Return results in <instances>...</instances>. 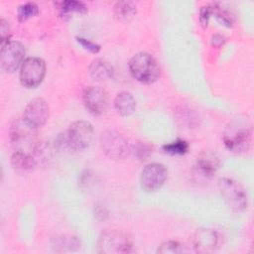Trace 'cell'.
Returning <instances> with one entry per match:
<instances>
[{
	"label": "cell",
	"mask_w": 254,
	"mask_h": 254,
	"mask_svg": "<svg viewBox=\"0 0 254 254\" xmlns=\"http://www.w3.org/2000/svg\"><path fill=\"white\" fill-rule=\"evenodd\" d=\"M212 15V7L211 5H205L203 7H201L200 11H199V22L202 26H207L208 20L210 18V16Z\"/></svg>",
	"instance_id": "f1b7e54d"
},
{
	"label": "cell",
	"mask_w": 254,
	"mask_h": 254,
	"mask_svg": "<svg viewBox=\"0 0 254 254\" xmlns=\"http://www.w3.org/2000/svg\"><path fill=\"white\" fill-rule=\"evenodd\" d=\"M100 146L103 153L114 160L125 158L131 151L127 139L115 130H106L101 134Z\"/></svg>",
	"instance_id": "52a82bcc"
},
{
	"label": "cell",
	"mask_w": 254,
	"mask_h": 254,
	"mask_svg": "<svg viewBox=\"0 0 254 254\" xmlns=\"http://www.w3.org/2000/svg\"><path fill=\"white\" fill-rule=\"evenodd\" d=\"M136 4L129 0L117 1L114 5V14L116 18L123 22L130 21L136 14Z\"/></svg>",
	"instance_id": "d6986e66"
},
{
	"label": "cell",
	"mask_w": 254,
	"mask_h": 254,
	"mask_svg": "<svg viewBox=\"0 0 254 254\" xmlns=\"http://www.w3.org/2000/svg\"><path fill=\"white\" fill-rule=\"evenodd\" d=\"M39 13V7L36 3L26 2L21 4L17 10V17L20 22H24Z\"/></svg>",
	"instance_id": "44dd1931"
},
{
	"label": "cell",
	"mask_w": 254,
	"mask_h": 254,
	"mask_svg": "<svg viewBox=\"0 0 254 254\" xmlns=\"http://www.w3.org/2000/svg\"><path fill=\"white\" fill-rule=\"evenodd\" d=\"M218 189L223 199L233 211L241 212L247 208V192L240 183L233 179L221 178L218 181Z\"/></svg>",
	"instance_id": "277c9868"
},
{
	"label": "cell",
	"mask_w": 254,
	"mask_h": 254,
	"mask_svg": "<svg viewBox=\"0 0 254 254\" xmlns=\"http://www.w3.org/2000/svg\"><path fill=\"white\" fill-rule=\"evenodd\" d=\"M224 42H225V38L222 35L215 34L211 37V45L216 48L221 47L224 44Z\"/></svg>",
	"instance_id": "f546056e"
},
{
	"label": "cell",
	"mask_w": 254,
	"mask_h": 254,
	"mask_svg": "<svg viewBox=\"0 0 254 254\" xmlns=\"http://www.w3.org/2000/svg\"><path fill=\"white\" fill-rule=\"evenodd\" d=\"M11 37V29L9 23L5 19L0 20V41L1 45L6 44L10 41Z\"/></svg>",
	"instance_id": "4316f807"
},
{
	"label": "cell",
	"mask_w": 254,
	"mask_h": 254,
	"mask_svg": "<svg viewBox=\"0 0 254 254\" xmlns=\"http://www.w3.org/2000/svg\"><path fill=\"white\" fill-rule=\"evenodd\" d=\"M114 69L109 62L104 59H95L89 65V73L92 78L98 81L110 79L113 75Z\"/></svg>",
	"instance_id": "2e32d148"
},
{
	"label": "cell",
	"mask_w": 254,
	"mask_h": 254,
	"mask_svg": "<svg viewBox=\"0 0 254 254\" xmlns=\"http://www.w3.org/2000/svg\"><path fill=\"white\" fill-rule=\"evenodd\" d=\"M92 125L83 120L72 122L66 132L60 134L55 140L58 151L77 152L88 148L93 140Z\"/></svg>",
	"instance_id": "6da1fadb"
},
{
	"label": "cell",
	"mask_w": 254,
	"mask_h": 254,
	"mask_svg": "<svg viewBox=\"0 0 254 254\" xmlns=\"http://www.w3.org/2000/svg\"><path fill=\"white\" fill-rule=\"evenodd\" d=\"M193 248L195 252L208 254L215 251L218 245L217 233L209 228L197 229L192 238Z\"/></svg>",
	"instance_id": "5bb4252c"
},
{
	"label": "cell",
	"mask_w": 254,
	"mask_h": 254,
	"mask_svg": "<svg viewBox=\"0 0 254 254\" xmlns=\"http://www.w3.org/2000/svg\"><path fill=\"white\" fill-rule=\"evenodd\" d=\"M129 69L135 79L145 84H151L157 81L161 72L156 59L145 52L137 53L131 58Z\"/></svg>",
	"instance_id": "3957f363"
},
{
	"label": "cell",
	"mask_w": 254,
	"mask_h": 254,
	"mask_svg": "<svg viewBox=\"0 0 254 254\" xmlns=\"http://www.w3.org/2000/svg\"><path fill=\"white\" fill-rule=\"evenodd\" d=\"M11 165L19 175H27L35 170L37 161L33 154L15 151L11 157Z\"/></svg>",
	"instance_id": "9a60e30c"
},
{
	"label": "cell",
	"mask_w": 254,
	"mask_h": 254,
	"mask_svg": "<svg viewBox=\"0 0 254 254\" xmlns=\"http://www.w3.org/2000/svg\"><path fill=\"white\" fill-rule=\"evenodd\" d=\"M93 214L96 220L98 221H105L108 218V209L107 207L101 203V202H97L94 204L93 206Z\"/></svg>",
	"instance_id": "484cf974"
},
{
	"label": "cell",
	"mask_w": 254,
	"mask_h": 254,
	"mask_svg": "<svg viewBox=\"0 0 254 254\" xmlns=\"http://www.w3.org/2000/svg\"><path fill=\"white\" fill-rule=\"evenodd\" d=\"M46 74L45 62L37 57L27 58L21 65L20 81L27 88L37 87Z\"/></svg>",
	"instance_id": "ba28073f"
},
{
	"label": "cell",
	"mask_w": 254,
	"mask_h": 254,
	"mask_svg": "<svg viewBox=\"0 0 254 254\" xmlns=\"http://www.w3.org/2000/svg\"><path fill=\"white\" fill-rule=\"evenodd\" d=\"M163 150L170 155H184L189 150V144L183 139H177L174 142L164 145Z\"/></svg>",
	"instance_id": "7402d4cb"
},
{
	"label": "cell",
	"mask_w": 254,
	"mask_h": 254,
	"mask_svg": "<svg viewBox=\"0 0 254 254\" xmlns=\"http://www.w3.org/2000/svg\"><path fill=\"white\" fill-rule=\"evenodd\" d=\"M157 252L162 254H176L183 252V247L178 241H166L159 246Z\"/></svg>",
	"instance_id": "d4e9b609"
},
{
	"label": "cell",
	"mask_w": 254,
	"mask_h": 254,
	"mask_svg": "<svg viewBox=\"0 0 254 254\" xmlns=\"http://www.w3.org/2000/svg\"><path fill=\"white\" fill-rule=\"evenodd\" d=\"M220 166V159L215 152L205 150L201 152L195 163V175L200 180H209L213 177Z\"/></svg>",
	"instance_id": "4fadbf2b"
},
{
	"label": "cell",
	"mask_w": 254,
	"mask_h": 254,
	"mask_svg": "<svg viewBox=\"0 0 254 254\" xmlns=\"http://www.w3.org/2000/svg\"><path fill=\"white\" fill-rule=\"evenodd\" d=\"M82 99L85 107L94 115L102 114L108 107V94L99 86H89L85 88Z\"/></svg>",
	"instance_id": "8fae6325"
},
{
	"label": "cell",
	"mask_w": 254,
	"mask_h": 254,
	"mask_svg": "<svg viewBox=\"0 0 254 254\" xmlns=\"http://www.w3.org/2000/svg\"><path fill=\"white\" fill-rule=\"evenodd\" d=\"M25 49L18 41H9L1 45L0 64L3 70L7 72L15 71L24 63Z\"/></svg>",
	"instance_id": "9c48e42d"
},
{
	"label": "cell",
	"mask_w": 254,
	"mask_h": 254,
	"mask_svg": "<svg viewBox=\"0 0 254 254\" xmlns=\"http://www.w3.org/2000/svg\"><path fill=\"white\" fill-rule=\"evenodd\" d=\"M133 154L134 156L140 160L145 161L147 160L152 154V147L147 142H137L133 147Z\"/></svg>",
	"instance_id": "cb8c5ba5"
},
{
	"label": "cell",
	"mask_w": 254,
	"mask_h": 254,
	"mask_svg": "<svg viewBox=\"0 0 254 254\" xmlns=\"http://www.w3.org/2000/svg\"><path fill=\"white\" fill-rule=\"evenodd\" d=\"M114 107L118 114L122 116H128L135 111L136 100L130 92L121 91L115 97Z\"/></svg>",
	"instance_id": "e0dca14e"
},
{
	"label": "cell",
	"mask_w": 254,
	"mask_h": 254,
	"mask_svg": "<svg viewBox=\"0 0 254 254\" xmlns=\"http://www.w3.org/2000/svg\"><path fill=\"white\" fill-rule=\"evenodd\" d=\"M49 114L50 109L47 102L42 98H35L27 104L23 118L32 126L39 128L46 124Z\"/></svg>",
	"instance_id": "7c38bea8"
},
{
	"label": "cell",
	"mask_w": 254,
	"mask_h": 254,
	"mask_svg": "<svg viewBox=\"0 0 254 254\" xmlns=\"http://www.w3.org/2000/svg\"><path fill=\"white\" fill-rule=\"evenodd\" d=\"M131 238L122 231L108 230L103 232L97 240V252L104 254L129 253L132 251Z\"/></svg>",
	"instance_id": "5b68a950"
},
{
	"label": "cell",
	"mask_w": 254,
	"mask_h": 254,
	"mask_svg": "<svg viewBox=\"0 0 254 254\" xmlns=\"http://www.w3.org/2000/svg\"><path fill=\"white\" fill-rule=\"evenodd\" d=\"M77 42L85 49V50H88L90 51L91 53L93 54H97L99 51H100V46L97 45L96 43H93L87 39H84V38H81V37H77Z\"/></svg>",
	"instance_id": "83f0119b"
},
{
	"label": "cell",
	"mask_w": 254,
	"mask_h": 254,
	"mask_svg": "<svg viewBox=\"0 0 254 254\" xmlns=\"http://www.w3.org/2000/svg\"><path fill=\"white\" fill-rule=\"evenodd\" d=\"M52 247L56 252L74 251L80 247V242L75 236L61 235L54 238Z\"/></svg>",
	"instance_id": "ac0fdd59"
},
{
	"label": "cell",
	"mask_w": 254,
	"mask_h": 254,
	"mask_svg": "<svg viewBox=\"0 0 254 254\" xmlns=\"http://www.w3.org/2000/svg\"><path fill=\"white\" fill-rule=\"evenodd\" d=\"M168 171L166 167L160 163L148 164L141 173L140 184L144 190L155 191L159 190L167 179Z\"/></svg>",
	"instance_id": "30bf717a"
},
{
	"label": "cell",
	"mask_w": 254,
	"mask_h": 254,
	"mask_svg": "<svg viewBox=\"0 0 254 254\" xmlns=\"http://www.w3.org/2000/svg\"><path fill=\"white\" fill-rule=\"evenodd\" d=\"M225 147L236 154L246 152L251 144V128L241 122H236L227 127L223 135Z\"/></svg>",
	"instance_id": "8992f818"
},
{
	"label": "cell",
	"mask_w": 254,
	"mask_h": 254,
	"mask_svg": "<svg viewBox=\"0 0 254 254\" xmlns=\"http://www.w3.org/2000/svg\"><path fill=\"white\" fill-rule=\"evenodd\" d=\"M56 6L59 9L60 16L63 17L64 19H65L66 17L69 18V15L73 12L85 13L87 11V6L81 1H73V0L60 1V2H56Z\"/></svg>",
	"instance_id": "ffe728a7"
},
{
	"label": "cell",
	"mask_w": 254,
	"mask_h": 254,
	"mask_svg": "<svg viewBox=\"0 0 254 254\" xmlns=\"http://www.w3.org/2000/svg\"><path fill=\"white\" fill-rule=\"evenodd\" d=\"M211 7H212V14H214L216 19L221 24H223V25H225L227 27H231L232 26V24H233V17L231 16V14L227 10L221 8L217 4L211 5Z\"/></svg>",
	"instance_id": "603a6c76"
},
{
	"label": "cell",
	"mask_w": 254,
	"mask_h": 254,
	"mask_svg": "<svg viewBox=\"0 0 254 254\" xmlns=\"http://www.w3.org/2000/svg\"><path fill=\"white\" fill-rule=\"evenodd\" d=\"M37 129L23 117L15 119L9 129V138L14 150L35 155L40 144Z\"/></svg>",
	"instance_id": "7a4b0ae2"
}]
</instances>
